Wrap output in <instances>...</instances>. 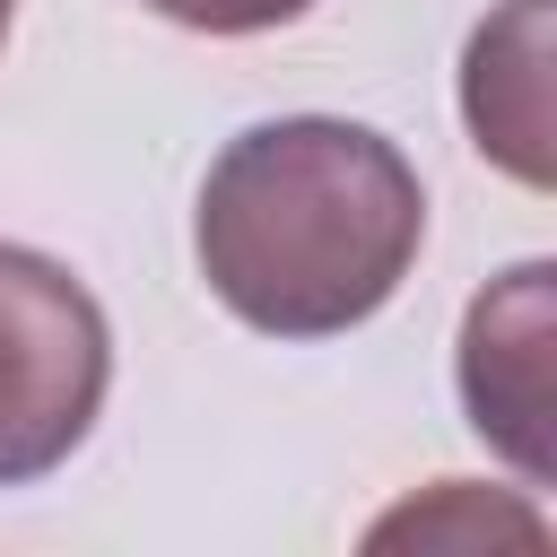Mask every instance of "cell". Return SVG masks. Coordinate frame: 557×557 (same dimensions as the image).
Wrapping results in <instances>:
<instances>
[{
  "label": "cell",
  "mask_w": 557,
  "mask_h": 557,
  "mask_svg": "<svg viewBox=\"0 0 557 557\" xmlns=\"http://www.w3.org/2000/svg\"><path fill=\"white\" fill-rule=\"evenodd\" d=\"M426 244L418 165L339 113H278L235 131L191 209L209 296L270 339H339L374 322Z\"/></svg>",
  "instance_id": "cell-1"
},
{
  "label": "cell",
  "mask_w": 557,
  "mask_h": 557,
  "mask_svg": "<svg viewBox=\"0 0 557 557\" xmlns=\"http://www.w3.org/2000/svg\"><path fill=\"white\" fill-rule=\"evenodd\" d=\"M113 383V331L87 278L35 244H0V487L52 479Z\"/></svg>",
  "instance_id": "cell-2"
},
{
  "label": "cell",
  "mask_w": 557,
  "mask_h": 557,
  "mask_svg": "<svg viewBox=\"0 0 557 557\" xmlns=\"http://www.w3.org/2000/svg\"><path fill=\"white\" fill-rule=\"evenodd\" d=\"M548 339H557V270L548 261H513L505 278H487L461 313V409L470 426L531 479H557V435H548Z\"/></svg>",
  "instance_id": "cell-3"
},
{
  "label": "cell",
  "mask_w": 557,
  "mask_h": 557,
  "mask_svg": "<svg viewBox=\"0 0 557 557\" xmlns=\"http://www.w3.org/2000/svg\"><path fill=\"white\" fill-rule=\"evenodd\" d=\"M548 17H557V0H505L461 52V122H470L479 157L531 191H548V174H557V157H548Z\"/></svg>",
  "instance_id": "cell-4"
},
{
  "label": "cell",
  "mask_w": 557,
  "mask_h": 557,
  "mask_svg": "<svg viewBox=\"0 0 557 557\" xmlns=\"http://www.w3.org/2000/svg\"><path fill=\"white\" fill-rule=\"evenodd\" d=\"M522 540V548H540V513L531 505H496L487 496V513H479V479H444L435 487V505H400V513H383L374 522V548H392V540Z\"/></svg>",
  "instance_id": "cell-5"
},
{
  "label": "cell",
  "mask_w": 557,
  "mask_h": 557,
  "mask_svg": "<svg viewBox=\"0 0 557 557\" xmlns=\"http://www.w3.org/2000/svg\"><path fill=\"white\" fill-rule=\"evenodd\" d=\"M165 26H191V35H270L287 17H305L313 0H148Z\"/></svg>",
  "instance_id": "cell-6"
},
{
  "label": "cell",
  "mask_w": 557,
  "mask_h": 557,
  "mask_svg": "<svg viewBox=\"0 0 557 557\" xmlns=\"http://www.w3.org/2000/svg\"><path fill=\"white\" fill-rule=\"evenodd\" d=\"M9 17H17V0H0V44H9Z\"/></svg>",
  "instance_id": "cell-7"
}]
</instances>
